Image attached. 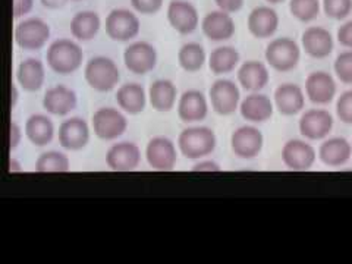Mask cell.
<instances>
[{"mask_svg":"<svg viewBox=\"0 0 352 264\" xmlns=\"http://www.w3.org/2000/svg\"><path fill=\"white\" fill-rule=\"evenodd\" d=\"M21 140H22V129L16 122H10V144L9 148L10 151L15 150L19 144H21Z\"/></svg>","mask_w":352,"mask_h":264,"instance_id":"cell-43","label":"cell"},{"mask_svg":"<svg viewBox=\"0 0 352 264\" xmlns=\"http://www.w3.org/2000/svg\"><path fill=\"white\" fill-rule=\"evenodd\" d=\"M203 34L212 41L222 43L228 41L235 36L236 24L232 15L223 10H212L201 21Z\"/></svg>","mask_w":352,"mask_h":264,"instance_id":"cell-18","label":"cell"},{"mask_svg":"<svg viewBox=\"0 0 352 264\" xmlns=\"http://www.w3.org/2000/svg\"><path fill=\"white\" fill-rule=\"evenodd\" d=\"M58 138L65 150L80 151L90 141V126L82 118H69L60 124Z\"/></svg>","mask_w":352,"mask_h":264,"instance_id":"cell-20","label":"cell"},{"mask_svg":"<svg viewBox=\"0 0 352 264\" xmlns=\"http://www.w3.org/2000/svg\"><path fill=\"white\" fill-rule=\"evenodd\" d=\"M335 109L340 122L352 125V90H346L338 97Z\"/></svg>","mask_w":352,"mask_h":264,"instance_id":"cell-38","label":"cell"},{"mask_svg":"<svg viewBox=\"0 0 352 264\" xmlns=\"http://www.w3.org/2000/svg\"><path fill=\"white\" fill-rule=\"evenodd\" d=\"M333 71L340 82L352 85V50L346 49L338 54L333 62Z\"/></svg>","mask_w":352,"mask_h":264,"instance_id":"cell-37","label":"cell"},{"mask_svg":"<svg viewBox=\"0 0 352 264\" xmlns=\"http://www.w3.org/2000/svg\"><path fill=\"white\" fill-rule=\"evenodd\" d=\"M266 2L270 5H280V3L286 2V0H266Z\"/></svg>","mask_w":352,"mask_h":264,"instance_id":"cell-48","label":"cell"},{"mask_svg":"<svg viewBox=\"0 0 352 264\" xmlns=\"http://www.w3.org/2000/svg\"><path fill=\"white\" fill-rule=\"evenodd\" d=\"M91 128L97 138L113 141L126 132L128 119L115 107H100L91 116Z\"/></svg>","mask_w":352,"mask_h":264,"instance_id":"cell-6","label":"cell"},{"mask_svg":"<svg viewBox=\"0 0 352 264\" xmlns=\"http://www.w3.org/2000/svg\"><path fill=\"white\" fill-rule=\"evenodd\" d=\"M18 98H19V91H18V87L12 85V98H10V107L15 109L16 103H18Z\"/></svg>","mask_w":352,"mask_h":264,"instance_id":"cell-47","label":"cell"},{"mask_svg":"<svg viewBox=\"0 0 352 264\" xmlns=\"http://www.w3.org/2000/svg\"><path fill=\"white\" fill-rule=\"evenodd\" d=\"M236 80L245 91L260 93L270 81L267 65L260 60H247L238 68Z\"/></svg>","mask_w":352,"mask_h":264,"instance_id":"cell-25","label":"cell"},{"mask_svg":"<svg viewBox=\"0 0 352 264\" xmlns=\"http://www.w3.org/2000/svg\"><path fill=\"white\" fill-rule=\"evenodd\" d=\"M9 172H10V173H18V172H22L21 163H19L16 159H10V160H9Z\"/></svg>","mask_w":352,"mask_h":264,"instance_id":"cell-46","label":"cell"},{"mask_svg":"<svg viewBox=\"0 0 352 264\" xmlns=\"http://www.w3.org/2000/svg\"><path fill=\"white\" fill-rule=\"evenodd\" d=\"M282 162L294 172L310 170L317 160V151L310 142L302 140H289L282 147Z\"/></svg>","mask_w":352,"mask_h":264,"instance_id":"cell-11","label":"cell"},{"mask_svg":"<svg viewBox=\"0 0 352 264\" xmlns=\"http://www.w3.org/2000/svg\"><path fill=\"white\" fill-rule=\"evenodd\" d=\"M289 12L300 22H311L322 12L320 0H289Z\"/></svg>","mask_w":352,"mask_h":264,"instance_id":"cell-35","label":"cell"},{"mask_svg":"<svg viewBox=\"0 0 352 264\" xmlns=\"http://www.w3.org/2000/svg\"><path fill=\"white\" fill-rule=\"evenodd\" d=\"M207 53L200 43L190 41L182 44V47L178 52V63L185 72L195 74L207 62Z\"/></svg>","mask_w":352,"mask_h":264,"instance_id":"cell-33","label":"cell"},{"mask_svg":"<svg viewBox=\"0 0 352 264\" xmlns=\"http://www.w3.org/2000/svg\"><path fill=\"white\" fill-rule=\"evenodd\" d=\"M146 159L151 169L169 172L173 170L178 160V150L175 142L168 137H154L146 147Z\"/></svg>","mask_w":352,"mask_h":264,"instance_id":"cell-14","label":"cell"},{"mask_svg":"<svg viewBox=\"0 0 352 264\" xmlns=\"http://www.w3.org/2000/svg\"><path fill=\"white\" fill-rule=\"evenodd\" d=\"M40 3L47 9H60L68 3V0H40Z\"/></svg>","mask_w":352,"mask_h":264,"instance_id":"cell-45","label":"cell"},{"mask_svg":"<svg viewBox=\"0 0 352 264\" xmlns=\"http://www.w3.org/2000/svg\"><path fill=\"white\" fill-rule=\"evenodd\" d=\"M214 3L219 8V10H223V12L234 15L244 8L245 0H214Z\"/></svg>","mask_w":352,"mask_h":264,"instance_id":"cell-41","label":"cell"},{"mask_svg":"<svg viewBox=\"0 0 352 264\" xmlns=\"http://www.w3.org/2000/svg\"><path fill=\"white\" fill-rule=\"evenodd\" d=\"M335 125L332 113L326 109H308L298 120L300 134L308 141H322L329 137Z\"/></svg>","mask_w":352,"mask_h":264,"instance_id":"cell-9","label":"cell"},{"mask_svg":"<svg viewBox=\"0 0 352 264\" xmlns=\"http://www.w3.org/2000/svg\"><path fill=\"white\" fill-rule=\"evenodd\" d=\"M34 8V0H14V16L22 18L28 15Z\"/></svg>","mask_w":352,"mask_h":264,"instance_id":"cell-42","label":"cell"},{"mask_svg":"<svg viewBox=\"0 0 352 264\" xmlns=\"http://www.w3.org/2000/svg\"><path fill=\"white\" fill-rule=\"evenodd\" d=\"M50 38V27L46 21L32 16L21 21L14 31V40L22 50L36 52L46 46Z\"/></svg>","mask_w":352,"mask_h":264,"instance_id":"cell-7","label":"cell"},{"mask_svg":"<svg viewBox=\"0 0 352 264\" xmlns=\"http://www.w3.org/2000/svg\"><path fill=\"white\" fill-rule=\"evenodd\" d=\"M178 100V88L170 80H156L148 88V102L157 112H170Z\"/></svg>","mask_w":352,"mask_h":264,"instance_id":"cell-29","label":"cell"},{"mask_svg":"<svg viewBox=\"0 0 352 264\" xmlns=\"http://www.w3.org/2000/svg\"><path fill=\"white\" fill-rule=\"evenodd\" d=\"M264 59L274 71L291 72L301 60V47L289 37L273 38L264 50Z\"/></svg>","mask_w":352,"mask_h":264,"instance_id":"cell-4","label":"cell"},{"mask_svg":"<svg viewBox=\"0 0 352 264\" xmlns=\"http://www.w3.org/2000/svg\"><path fill=\"white\" fill-rule=\"evenodd\" d=\"M208 68L214 75H226L234 72L241 62L239 52L232 46H219L208 54Z\"/></svg>","mask_w":352,"mask_h":264,"instance_id":"cell-32","label":"cell"},{"mask_svg":"<svg viewBox=\"0 0 352 264\" xmlns=\"http://www.w3.org/2000/svg\"><path fill=\"white\" fill-rule=\"evenodd\" d=\"M74 2H80V0H74Z\"/></svg>","mask_w":352,"mask_h":264,"instance_id":"cell-49","label":"cell"},{"mask_svg":"<svg viewBox=\"0 0 352 264\" xmlns=\"http://www.w3.org/2000/svg\"><path fill=\"white\" fill-rule=\"evenodd\" d=\"M305 97L313 104L326 106L333 102L338 85L332 75L326 71H313L305 78Z\"/></svg>","mask_w":352,"mask_h":264,"instance_id":"cell-13","label":"cell"},{"mask_svg":"<svg viewBox=\"0 0 352 264\" xmlns=\"http://www.w3.org/2000/svg\"><path fill=\"white\" fill-rule=\"evenodd\" d=\"M208 103L220 116L234 115L241 104L239 87L226 78L216 80L208 90Z\"/></svg>","mask_w":352,"mask_h":264,"instance_id":"cell-8","label":"cell"},{"mask_svg":"<svg viewBox=\"0 0 352 264\" xmlns=\"http://www.w3.org/2000/svg\"><path fill=\"white\" fill-rule=\"evenodd\" d=\"M141 163V150L131 141L116 142L106 153V164L115 172H131Z\"/></svg>","mask_w":352,"mask_h":264,"instance_id":"cell-19","label":"cell"},{"mask_svg":"<svg viewBox=\"0 0 352 264\" xmlns=\"http://www.w3.org/2000/svg\"><path fill=\"white\" fill-rule=\"evenodd\" d=\"M279 22V15L272 6H256L248 14L247 27L252 37L266 40L276 34Z\"/></svg>","mask_w":352,"mask_h":264,"instance_id":"cell-17","label":"cell"},{"mask_svg":"<svg viewBox=\"0 0 352 264\" xmlns=\"http://www.w3.org/2000/svg\"><path fill=\"white\" fill-rule=\"evenodd\" d=\"M71 34L78 41H90L102 28V19L94 10H81L71 19Z\"/></svg>","mask_w":352,"mask_h":264,"instance_id":"cell-31","label":"cell"},{"mask_svg":"<svg viewBox=\"0 0 352 264\" xmlns=\"http://www.w3.org/2000/svg\"><path fill=\"white\" fill-rule=\"evenodd\" d=\"M263 146V132L252 125L239 126L230 135V148L235 156L242 160H251L260 156Z\"/></svg>","mask_w":352,"mask_h":264,"instance_id":"cell-10","label":"cell"},{"mask_svg":"<svg viewBox=\"0 0 352 264\" xmlns=\"http://www.w3.org/2000/svg\"><path fill=\"white\" fill-rule=\"evenodd\" d=\"M24 132L32 146L44 147L50 144L54 138V125L49 116L36 113L27 119Z\"/></svg>","mask_w":352,"mask_h":264,"instance_id":"cell-30","label":"cell"},{"mask_svg":"<svg viewBox=\"0 0 352 264\" xmlns=\"http://www.w3.org/2000/svg\"><path fill=\"white\" fill-rule=\"evenodd\" d=\"M126 69L135 75H146L157 65V50L148 41H135L124 50Z\"/></svg>","mask_w":352,"mask_h":264,"instance_id":"cell-12","label":"cell"},{"mask_svg":"<svg viewBox=\"0 0 352 264\" xmlns=\"http://www.w3.org/2000/svg\"><path fill=\"white\" fill-rule=\"evenodd\" d=\"M219 164L214 160H203L200 163H197L195 166L192 168V172H207V173H212V172H220Z\"/></svg>","mask_w":352,"mask_h":264,"instance_id":"cell-44","label":"cell"},{"mask_svg":"<svg viewBox=\"0 0 352 264\" xmlns=\"http://www.w3.org/2000/svg\"><path fill=\"white\" fill-rule=\"evenodd\" d=\"M317 156L327 168H340L352 157V144L344 137L326 138L318 147Z\"/></svg>","mask_w":352,"mask_h":264,"instance_id":"cell-23","label":"cell"},{"mask_svg":"<svg viewBox=\"0 0 352 264\" xmlns=\"http://www.w3.org/2000/svg\"><path fill=\"white\" fill-rule=\"evenodd\" d=\"M301 47L310 58L322 60L332 54L335 49V40L332 32L324 27L311 25L302 32Z\"/></svg>","mask_w":352,"mask_h":264,"instance_id":"cell-16","label":"cell"},{"mask_svg":"<svg viewBox=\"0 0 352 264\" xmlns=\"http://www.w3.org/2000/svg\"><path fill=\"white\" fill-rule=\"evenodd\" d=\"M34 169L38 173H66L71 170V162L66 154L52 150L40 154Z\"/></svg>","mask_w":352,"mask_h":264,"instance_id":"cell-34","label":"cell"},{"mask_svg":"<svg viewBox=\"0 0 352 264\" xmlns=\"http://www.w3.org/2000/svg\"><path fill=\"white\" fill-rule=\"evenodd\" d=\"M273 103L283 116H295L305 107V93L298 84H280L273 94Z\"/></svg>","mask_w":352,"mask_h":264,"instance_id":"cell-21","label":"cell"},{"mask_svg":"<svg viewBox=\"0 0 352 264\" xmlns=\"http://www.w3.org/2000/svg\"><path fill=\"white\" fill-rule=\"evenodd\" d=\"M164 0H131V6L141 15H156L163 8Z\"/></svg>","mask_w":352,"mask_h":264,"instance_id":"cell-39","label":"cell"},{"mask_svg":"<svg viewBox=\"0 0 352 264\" xmlns=\"http://www.w3.org/2000/svg\"><path fill=\"white\" fill-rule=\"evenodd\" d=\"M46 81V68L40 59L27 58L16 68V82L24 91L36 93Z\"/></svg>","mask_w":352,"mask_h":264,"instance_id":"cell-27","label":"cell"},{"mask_svg":"<svg viewBox=\"0 0 352 264\" xmlns=\"http://www.w3.org/2000/svg\"><path fill=\"white\" fill-rule=\"evenodd\" d=\"M46 60L54 74L71 75L81 68L84 52L80 44L71 38H58L49 46Z\"/></svg>","mask_w":352,"mask_h":264,"instance_id":"cell-1","label":"cell"},{"mask_svg":"<svg viewBox=\"0 0 352 264\" xmlns=\"http://www.w3.org/2000/svg\"><path fill=\"white\" fill-rule=\"evenodd\" d=\"M106 34L110 40L126 43L134 40L141 30V22L135 12L129 9L118 8L110 10L104 22Z\"/></svg>","mask_w":352,"mask_h":264,"instance_id":"cell-5","label":"cell"},{"mask_svg":"<svg viewBox=\"0 0 352 264\" xmlns=\"http://www.w3.org/2000/svg\"><path fill=\"white\" fill-rule=\"evenodd\" d=\"M84 78L88 87L97 93H109L120 81V71L113 59L107 56H94L87 62Z\"/></svg>","mask_w":352,"mask_h":264,"instance_id":"cell-3","label":"cell"},{"mask_svg":"<svg viewBox=\"0 0 352 264\" xmlns=\"http://www.w3.org/2000/svg\"><path fill=\"white\" fill-rule=\"evenodd\" d=\"M274 112V103L270 97L260 93H251L241 100L239 113L247 122L263 124L272 119Z\"/></svg>","mask_w":352,"mask_h":264,"instance_id":"cell-24","label":"cell"},{"mask_svg":"<svg viewBox=\"0 0 352 264\" xmlns=\"http://www.w3.org/2000/svg\"><path fill=\"white\" fill-rule=\"evenodd\" d=\"M217 146L214 131L207 126H191L178 137V150L185 159L198 160L212 154Z\"/></svg>","mask_w":352,"mask_h":264,"instance_id":"cell-2","label":"cell"},{"mask_svg":"<svg viewBox=\"0 0 352 264\" xmlns=\"http://www.w3.org/2000/svg\"><path fill=\"white\" fill-rule=\"evenodd\" d=\"M336 40L342 47L352 50V19H348L339 25L336 31Z\"/></svg>","mask_w":352,"mask_h":264,"instance_id":"cell-40","label":"cell"},{"mask_svg":"<svg viewBox=\"0 0 352 264\" xmlns=\"http://www.w3.org/2000/svg\"><path fill=\"white\" fill-rule=\"evenodd\" d=\"M322 9L327 18L344 21L352 14V0H322Z\"/></svg>","mask_w":352,"mask_h":264,"instance_id":"cell-36","label":"cell"},{"mask_svg":"<svg viewBox=\"0 0 352 264\" xmlns=\"http://www.w3.org/2000/svg\"><path fill=\"white\" fill-rule=\"evenodd\" d=\"M148 94L146 93L144 87L137 82H126L120 85L116 91L115 100L120 110H124L128 115H138L144 112L147 106Z\"/></svg>","mask_w":352,"mask_h":264,"instance_id":"cell-28","label":"cell"},{"mask_svg":"<svg viewBox=\"0 0 352 264\" xmlns=\"http://www.w3.org/2000/svg\"><path fill=\"white\" fill-rule=\"evenodd\" d=\"M169 25L181 36H188L200 25V14L188 0H172L168 5Z\"/></svg>","mask_w":352,"mask_h":264,"instance_id":"cell-15","label":"cell"},{"mask_svg":"<svg viewBox=\"0 0 352 264\" xmlns=\"http://www.w3.org/2000/svg\"><path fill=\"white\" fill-rule=\"evenodd\" d=\"M351 144H352V140H351Z\"/></svg>","mask_w":352,"mask_h":264,"instance_id":"cell-50","label":"cell"},{"mask_svg":"<svg viewBox=\"0 0 352 264\" xmlns=\"http://www.w3.org/2000/svg\"><path fill=\"white\" fill-rule=\"evenodd\" d=\"M76 103H78L76 93L66 85H54L43 97L44 110L54 116L69 115L76 107Z\"/></svg>","mask_w":352,"mask_h":264,"instance_id":"cell-26","label":"cell"},{"mask_svg":"<svg viewBox=\"0 0 352 264\" xmlns=\"http://www.w3.org/2000/svg\"><path fill=\"white\" fill-rule=\"evenodd\" d=\"M208 103L207 97L198 90H186L181 94L178 104V118L184 124H197L204 120L208 115Z\"/></svg>","mask_w":352,"mask_h":264,"instance_id":"cell-22","label":"cell"}]
</instances>
